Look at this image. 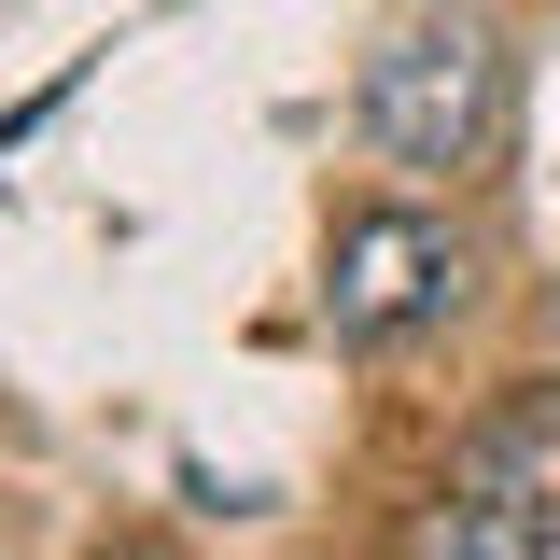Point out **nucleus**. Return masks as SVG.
Wrapping results in <instances>:
<instances>
[{"label": "nucleus", "instance_id": "obj_1", "mask_svg": "<svg viewBox=\"0 0 560 560\" xmlns=\"http://www.w3.org/2000/svg\"><path fill=\"white\" fill-rule=\"evenodd\" d=\"M350 113H364V140L393 168H490V140H504V43H490V14H463V0L393 14L364 84H350Z\"/></svg>", "mask_w": 560, "mask_h": 560}, {"label": "nucleus", "instance_id": "obj_2", "mask_svg": "<svg viewBox=\"0 0 560 560\" xmlns=\"http://www.w3.org/2000/svg\"><path fill=\"white\" fill-rule=\"evenodd\" d=\"M448 294H463V253H448V224H420V210H350L337 253H323V323H337V350L420 337Z\"/></svg>", "mask_w": 560, "mask_h": 560}, {"label": "nucleus", "instance_id": "obj_3", "mask_svg": "<svg viewBox=\"0 0 560 560\" xmlns=\"http://www.w3.org/2000/svg\"><path fill=\"white\" fill-rule=\"evenodd\" d=\"M448 504H504V518H560V378L504 393L448 434Z\"/></svg>", "mask_w": 560, "mask_h": 560}, {"label": "nucleus", "instance_id": "obj_4", "mask_svg": "<svg viewBox=\"0 0 560 560\" xmlns=\"http://www.w3.org/2000/svg\"><path fill=\"white\" fill-rule=\"evenodd\" d=\"M407 560H560V518H504V504H434Z\"/></svg>", "mask_w": 560, "mask_h": 560}, {"label": "nucleus", "instance_id": "obj_5", "mask_svg": "<svg viewBox=\"0 0 560 560\" xmlns=\"http://www.w3.org/2000/svg\"><path fill=\"white\" fill-rule=\"evenodd\" d=\"M98 560H168V547H98Z\"/></svg>", "mask_w": 560, "mask_h": 560}]
</instances>
